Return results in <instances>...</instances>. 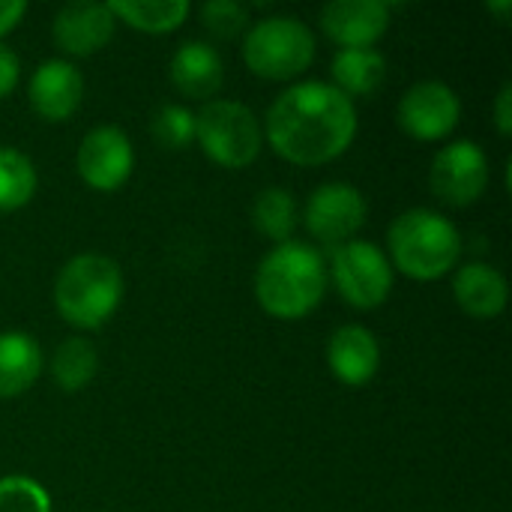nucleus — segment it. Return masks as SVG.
Wrapping results in <instances>:
<instances>
[{
    "instance_id": "1",
    "label": "nucleus",
    "mask_w": 512,
    "mask_h": 512,
    "mask_svg": "<svg viewBox=\"0 0 512 512\" xmlns=\"http://www.w3.org/2000/svg\"><path fill=\"white\" fill-rule=\"evenodd\" d=\"M261 129L282 159L312 168L339 159L354 144L357 108L333 84L300 81L273 99Z\"/></svg>"
},
{
    "instance_id": "2",
    "label": "nucleus",
    "mask_w": 512,
    "mask_h": 512,
    "mask_svg": "<svg viewBox=\"0 0 512 512\" xmlns=\"http://www.w3.org/2000/svg\"><path fill=\"white\" fill-rule=\"evenodd\" d=\"M327 291V264L309 243L273 246L255 273V297L261 309L282 321H297L315 312Z\"/></svg>"
},
{
    "instance_id": "3",
    "label": "nucleus",
    "mask_w": 512,
    "mask_h": 512,
    "mask_svg": "<svg viewBox=\"0 0 512 512\" xmlns=\"http://www.w3.org/2000/svg\"><path fill=\"white\" fill-rule=\"evenodd\" d=\"M390 264L411 279L432 282L447 276L462 258V234L459 228L429 207L405 210L387 228Z\"/></svg>"
},
{
    "instance_id": "4",
    "label": "nucleus",
    "mask_w": 512,
    "mask_h": 512,
    "mask_svg": "<svg viewBox=\"0 0 512 512\" xmlns=\"http://www.w3.org/2000/svg\"><path fill=\"white\" fill-rule=\"evenodd\" d=\"M123 300V273L114 258L81 252L69 258L54 279V306L60 318L78 330L108 324Z\"/></svg>"
},
{
    "instance_id": "5",
    "label": "nucleus",
    "mask_w": 512,
    "mask_h": 512,
    "mask_svg": "<svg viewBox=\"0 0 512 512\" xmlns=\"http://www.w3.org/2000/svg\"><path fill=\"white\" fill-rule=\"evenodd\" d=\"M243 60L249 72L267 81H291L315 60V33L291 15H270L255 21L243 39Z\"/></svg>"
},
{
    "instance_id": "6",
    "label": "nucleus",
    "mask_w": 512,
    "mask_h": 512,
    "mask_svg": "<svg viewBox=\"0 0 512 512\" xmlns=\"http://www.w3.org/2000/svg\"><path fill=\"white\" fill-rule=\"evenodd\" d=\"M195 141L216 165L246 168L264 147V129L243 102L210 99L195 114Z\"/></svg>"
},
{
    "instance_id": "7",
    "label": "nucleus",
    "mask_w": 512,
    "mask_h": 512,
    "mask_svg": "<svg viewBox=\"0 0 512 512\" xmlns=\"http://www.w3.org/2000/svg\"><path fill=\"white\" fill-rule=\"evenodd\" d=\"M330 279L354 309H375L393 291V264L369 240H348L330 255Z\"/></svg>"
},
{
    "instance_id": "8",
    "label": "nucleus",
    "mask_w": 512,
    "mask_h": 512,
    "mask_svg": "<svg viewBox=\"0 0 512 512\" xmlns=\"http://www.w3.org/2000/svg\"><path fill=\"white\" fill-rule=\"evenodd\" d=\"M432 192L453 207L474 204L489 186V156L480 144L462 138L441 147L429 171Z\"/></svg>"
},
{
    "instance_id": "9",
    "label": "nucleus",
    "mask_w": 512,
    "mask_h": 512,
    "mask_svg": "<svg viewBox=\"0 0 512 512\" xmlns=\"http://www.w3.org/2000/svg\"><path fill=\"white\" fill-rule=\"evenodd\" d=\"M306 228L324 246L348 243L366 222V198L351 183H324L306 201Z\"/></svg>"
},
{
    "instance_id": "10",
    "label": "nucleus",
    "mask_w": 512,
    "mask_h": 512,
    "mask_svg": "<svg viewBox=\"0 0 512 512\" xmlns=\"http://www.w3.org/2000/svg\"><path fill=\"white\" fill-rule=\"evenodd\" d=\"M78 177L96 189V192H114L120 189L132 168H135V150L129 135L120 126H96L84 135L75 153Z\"/></svg>"
},
{
    "instance_id": "11",
    "label": "nucleus",
    "mask_w": 512,
    "mask_h": 512,
    "mask_svg": "<svg viewBox=\"0 0 512 512\" xmlns=\"http://www.w3.org/2000/svg\"><path fill=\"white\" fill-rule=\"evenodd\" d=\"M462 117L456 90L444 81H417L399 99V126L417 141L447 138Z\"/></svg>"
},
{
    "instance_id": "12",
    "label": "nucleus",
    "mask_w": 512,
    "mask_h": 512,
    "mask_svg": "<svg viewBox=\"0 0 512 512\" xmlns=\"http://www.w3.org/2000/svg\"><path fill=\"white\" fill-rule=\"evenodd\" d=\"M318 21L339 48H372L390 27V6L384 0H333Z\"/></svg>"
},
{
    "instance_id": "13",
    "label": "nucleus",
    "mask_w": 512,
    "mask_h": 512,
    "mask_svg": "<svg viewBox=\"0 0 512 512\" xmlns=\"http://www.w3.org/2000/svg\"><path fill=\"white\" fill-rule=\"evenodd\" d=\"M117 18L111 15L108 3H93V0H75L66 3L51 24V36L57 48H63L72 57H90L99 48L108 45L114 36Z\"/></svg>"
},
{
    "instance_id": "14",
    "label": "nucleus",
    "mask_w": 512,
    "mask_h": 512,
    "mask_svg": "<svg viewBox=\"0 0 512 512\" xmlns=\"http://www.w3.org/2000/svg\"><path fill=\"white\" fill-rule=\"evenodd\" d=\"M27 96H30V108L42 120L63 123L78 111V105L84 99V78L69 60L54 57V60H45L36 66Z\"/></svg>"
},
{
    "instance_id": "15",
    "label": "nucleus",
    "mask_w": 512,
    "mask_h": 512,
    "mask_svg": "<svg viewBox=\"0 0 512 512\" xmlns=\"http://www.w3.org/2000/svg\"><path fill=\"white\" fill-rule=\"evenodd\" d=\"M327 363L345 387H366L381 366V345L369 327L345 324L327 342Z\"/></svg>"
},
{
    "instance_id": "16",
    "label": "nucleus",
    "mask_w": 512,
    "mask_h": 512,
    "mask_svg": "<svg viewBox=\"0 0 512 512\" xmlns=\"http://www.w3.org/2000/svg\"><path fill=\"white\" fill-rule=\"evenodd\" d=\"M453 297L459 309L471 318L492 321L507 309L510 288L501 270L483 261H468L453 276Z\"/></svg>"
},
{
    "instance_id": "17",
    "label": "nucleus",
    "mask_w": 512,
    "mask_h": 512,
    "mask_svg": "<svg viewBox=\"0 0 512 512\" xmlns=\"http://www.w3.org/2000/svg\"><path fill=\"white\" fill-rule=\"evenodd\" d=\"M168 75H171V84L183 96L210 99L225 81V63H222V54L210 42L189 39L171 54Z\"/></svg>"
},
{
    "instance_id": "18",
    "label": "nucleus",
    "mask_w": 512,
    "mask_h": 512,
    "mask_svg": "<svg viewBox=\"0 0 512 512\" xmlns=\"http://www.w3.org/2000/svg\"><path fill=\"white\" fill-rule=\"evenodd\" d=\"M42 372V348L21 330L0 333V399H12L36 384Z\"/></svg>"
},
{
    "instance_id": "19",
    "label": "nucleus",
    "mask_w": 512,
    "mask_h": 512,
    "mask_svg": "<svg viewBox=\"0 0 512 512\" xmlns=\"http://www.w3.org/2000/svg\"><path fill=\"white\" fill-rule=\"evenodd\" d=\"M330 72H333V87L354 102V96L378 93V87L387 78V60L375 48H339Z\"/></svg>"
},
{
    "instance_id": "20",
    "label": "nucleus",
    "mask_w": 512,
    "mask_h": 512,
    "mask_svg": "<svg viewBox=\"0 0 512 512\" xmlns=\"http://www.w3.org/2000/svg\"><path fill=\"white\" fill-rule=\"evenodd\" d=\"M108 9L117 21L141 33H171L192 12L189 0H111Z\"/></svg>"
},
{
    "instance_id": "21",
    "label": "nucleus",
    "mask_w": 512,
    "mask_h": 512,
    "mask_svg": "<svg viewBox=\"0 0 512 512\" xmlns=\"http://www.w3.org/2000/svg\"><path fill=\"white\" fill-rule=\"evenodd\" d=\"M252 222H255L258 234H264L276 246L288 243L294 228H297V201H294V195L288 189H282V186L264 189L252 204Z\"/></svg>"
},
{
    "instance_id": "22",
    "label": "nucleus",
    "mask_w": 512,
    "mask_h": 512,
    "mask_svg": "<svg viewBox=\"0 0 512 512\" xmlns=\"http://www.w3.org/2000/svg\"><path fill=\"white\" fill-rule=\"evenodd\" d=\"M96 369H99L96 348L81 336L66 339L51 357V375H54L57 387L66 393L84 390L96 378Z\"/></svg>"
},
{
    "instance_id": "23",
    "label": "nucleus",
    "mask_w": 512,
    "mask_h": 512,
    "mask_svg": "<svg viewBox=\"0 0 512 512\" xmlns=\"http://www.w3.org/2000/svg\"><path fill=\"white\" fill-rule=\"evenodd\" d=\"M36 165L15 147H0V210H21L36 195Z\"/></svg>"
},
{
    "instance_id": "24",
    "label": "nucleus",
    "mask_w": 512,
    "mask_h": 512,
    "mask_svg": "<svg viewBox=\"0 0 512 512\" xmlns=\"http://www.w3.org/2000/svg\"><path fill=\"white\" fill-rule=\"evenodd\" d=\"M150 135L165 150H183L195 141V114L186 105H162L150 120Z\"/></svg>"
},
{
    "instance_id": "25",
    "label": "nucleus",
    "mask_w": 512,
    "mask_h": 512,
    "mask_svg": "<svg viewBox=\"0 0 512 512\" xmlns=\"http://www.w3.org/2000/svg\"><path fill=\"white\" fill-rule=\"evenodd\" d=\"M0 512H51V498L30 477H3L0 480Z\"/></svg>"
},
{
    "instance_id": "26",
    "label": "nucleus",
    "mask_w": 512,
    "mask_h": 512,
    "mask_svg": "<svg viewBox=\"0 0 512 512\" xmlns=\"http://www.w3.org/2000/svg\"><path fill=\"white\" fill-rule=\"evenodd\" d=\"M204 27L219 39H234L237 33L249 30V9L237 0H210L201 6Z\"/></svg>"
},
{
    "instance_id": "27",
    "label": "nucleus",
    "mask_w": 512,
    "mask_h": 512,
    "mask_svg": "<svg viewBox=\"0 0 512 512\" xmlns=\"http://www.w3.org/2000/svg\"><path fill=\"white\" fill-rule=\"evenodd\" d=\"M18 75H21V60H18V54H15L9 45L0 42V99L9 96V93L15 90Z\"/></svg>"
},
{
    "instance_id": "28",
    "label": "nucleus",
    "mask_w": 512,
    "mask_h": 512,
    "mask_svg": "<svg viewBox=\"0 0 512 512\" xmlns=\"http://www.w3.org/2000/svg\"><path fill=\"white\" fill-rule=\"evenodd\" d=\"M495 123H498V132H501V135H510L512 132V84L510 81L498 90V99H495Z\"/></svg>"
},
{
    "instance_id": "29",
    "label": "nucleus",
    "mask_w": 512,
    "mask_h": 512,
    "mask_svg": "<svg viewBox=\"0 0 512 512\" xmlns=\"http://www.w3.org/2000/svg\"><path fill=\"white\" fill-rule=\"evenodd\" d=\"M24 12H27L24 0H0V39L21 21Z\"/></svg>"
}]
</instances>
